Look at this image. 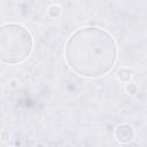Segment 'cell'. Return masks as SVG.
Instances as JSON below:
<instances>
[{
  "mask_svg": "<svg viewBox=\"0 0 147 147\" xmlns=\"http://www.w3.org/2000/svg\"><path fill=\"white\" fill-rule=\"evenodd\" d=\"M60 11H61V9H60V7H57V6H52V7L48 9V14H49V16H52V17H57V16L60 15Z\"/></svg>",
  "mask_w": 147,
  "mask_h": 147,
  "instance_id": "5b68a950",
  "label": "cell"
},
{
  "mask_svg": "<svg viewBox=\"0 0 147 147\" xmlns=\"http://www.w3.org/2000/svg\"><path fill=\"white\" fill-rule=\"evenodd\" d=\"M33 39L22 25L8 23L0 29V60L2 63L23 62L32 52Z\"/></svg>",
  "mask_w": 147,
  "mask_h": 147,
  "instance_id": "7a4b0ae2",
  "label": "cell"
},
{
  "mask_svg": "<svg viewBox=\"0 0 147 147\" xmlns=\"http://www.w3.org/2000/svg\"><path fill=\"white\" fill-rule=\"evenodd\" d=\"M117 76L122 82H129L131 78V71L129 69H121L117 72Z\"/></svg>",
  "mask_w": 147,
  "mask_h": 147,
  "instance_id": "277c9868",
  "label": "cell"
},
{
  "mask_svg": "<svg viewBox=\"0 0 147 147\" xmlns=\"http://www.w3.org/2000/svg\"><path fill=\"white\" fill-rule=\"evenodd\" d=\"M117 48L106 30L87 26L74 32L65 45V61L79 76L95 78L107 74L115 64Z\"/></svg>",
  "mask_w": 147,
  "mask_h": 147,
  "instance_id": "6da1fadb",
  "label": "cell"
},
{
  "mask_svg": "<svg viewBox=\"0 0 147 147\" xmlns=\"http://www.w3.org/2000/svg\"><path fill=\"white\" fill-rule=\"evenodd\" d=\"M133 136H134V132H133V129L127 125V124H122V125H118L115 130V137L116 139L122 142V144H126V142H130L132 139H133Z\"/></svg>",
  "mask_w": 147,
  "mask_h": 147,
  "instance_id": "3957f363",
  "label": "cell"
},
{
  "mask_svg": "<svg viewBox=\"0 0 147 147\" xmlns=\"http://www.w3.org/2000/svg\"><path fill=\"white\" fill-rule=\"evenodd\" d=\"M126 91L130 93V94H134L137 92V85L136 84H129L127 87H126Z\"/></svg>",
  "mask_w": 147,
  "mask_h": 147,
  "instance_id": "8992f818",
  "label": "cell"
}]
</instances>
